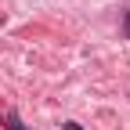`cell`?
I'll return each instance as SVG.
<instances>
[{
    "mask_svg": "<svg viewBox=\"0 0 130 130\" xmlns=\"http://www.w3.org/2000/svg\"><path fill=\"white\" fill-rule=\"evenodd\" d=\"M65 130H83V126H79V123H65Z\"/></svg>",
    "mask_w": 130,
    "mask_h": 130,
    "instance_id": "cell-1",
    "label": "cell"
},
{
    "mask_svg": "<svg viewBox=\"0 0 130 130\" xmlns=\"http://www.w3.org/2000/svg\"><path fill=\"white\" fill-rule=\"evenodd\" d=\"M126 36H130V14H126Z\"/></svg>",
    "mask_w": 130,
    "mask_h": 130,
    "instance_id": "cell-2",
    "label": "cell"
}]
</instances>
